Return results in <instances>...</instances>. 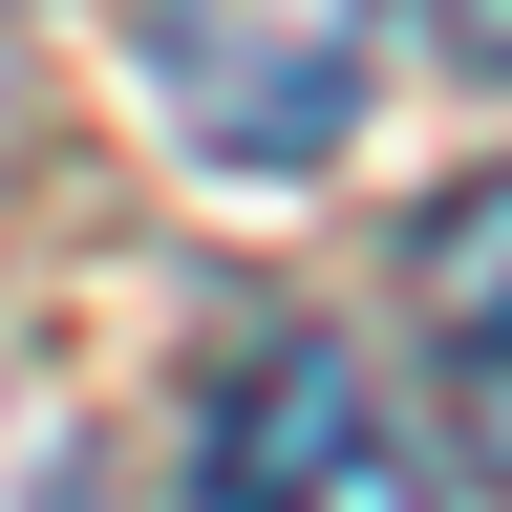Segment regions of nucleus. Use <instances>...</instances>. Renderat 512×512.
I'll return each mask as SVG.
<instances>
[{"instance_id":"1","label":"nucleus","mask_w":512,"mask_h":512,"mask_svg":"<svg viewBox=\"0 0 512 512\" xmlns=\"http://www.w3.org/2000/svg\"><path fill=\"white\" fill-rule=\"evenodd\" d=\"M363 64H384V0H150V86L192 128V171H235V192H299L342 150Z\"/></svg>"},{"instance_id":"3","label":"nucleus","mask_w":512,"mask_h":512,"mask_svg":"<svg viewBox=\"0 0 512 512\" xmlns=\"http://www.w3.org/2000/svg\"><path fill=\"white\" fill-rule=\"evenodd\" d=\"M406 320H427V448L470 491H512V171H470L406 235Z\"/></svg>"},{"instance_id":"4","label":"nucleus","mask_w":512,"mask_h":512,"mask_svg":"<svg viewBox=\"0 0 512 512\" xmlns=\"http://www.w3.org/2000/svg\"><path fill=\"white\" fill-rule=\"evenodd\" d=\"M427 43L470 64V86H512V0H427Z\"/></svg>"},{"instance_id":"2","label":"nucleus","mask_w":512,"mask_h":512,"mask_svg":"<svg viewBox=\"0 0 512 512\" xmlns=\"http://www.w3.org/2000/svg\"><path fill=\"white\" fill-rule=\"evenodd\" d=\"M192 470H214V491H320V512H384V491H427V448H406V406L363 384V342L278 320V342H256V363L214 384Z\"/></svg>"}]
</instances>
